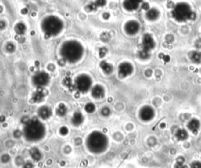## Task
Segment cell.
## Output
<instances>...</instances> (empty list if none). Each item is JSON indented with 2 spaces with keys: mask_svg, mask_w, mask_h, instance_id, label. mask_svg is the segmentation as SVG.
<instances>
[{
  "mask_svg": "<svg viewBox=\"0 0 201 168\" xmlns=\"http://www.w3.org/2000/svg\"><path fill=\"white\" fill-rule=\"evenodd\" d=\"M60 133L62 135H66L68 133V127H63L60 129Z\"/></svg>",
  "mask_w": 201,
  "mask_h": 168,
  "instance_id": "cell-32",
  "label": "cell"
},
{
  "mask_svg": "<svg viewBox=\"0 0 201 168\" xmlns=\"http://www.w3.org/2000/svg\"><path fill=\"white\" fill-rule=\"evenodd\" d=\"M159 15H160V13H159L158 9L152 8V9H149L146 13V17L149 20H155L158 18Z\"/></svg>",
  "mask_w": 201,
  "mask_h": 168,
  "instance_id": "cell-19",
  "label": "cell"
},
{
  "mask_svg": "<svg viewBox=\"0 0 201 168\" xmlns=\"http://www.w3.org/2000/svg\"><path fill=\"white\" fill-rule=\"evenodd\" d=\"M43 88H37V91L33 94L32 100L35 102H40L45 98V94L43 91Z\"/></svg>",
  "mask_w": 201,
  "mask_h": 168,
  "instance_id": "cell-18",
  "label": "cell"
},
{
  "mask_svg": "<svg viewBox=\"0 0 201 168\" xmlns=\"http://www.w3.org/2000/svg\"><path fill=\"white\" fill-rule=\"evenodd\" d=\"M191 59L193 62L199 63L201 61V54L199 52H192V54H191Z\"/></svg>",
  "mask_w": 201,
  "mask_h": 168,
  "instance_id": "cell-24",
  "label": "cell"
},
{
  "mask_svg": "<svg viewBox=\"0 0 201 168\" xmlns=\"http://www.w3.org/2000/svg\"><path fill=\"white\" fill-rule=\"evenodd\" d=\"M143 0H124L123 6L128 11H134L139 7Z\"/></svg>",
  "mask_w": 201,
  "mask_h": 168,
  "instance_id": "cell-13",
  "label": "cell"
},
{
  "mask_svg": "<svg viewBox=\"0 0 201 168\" xmlns=\"http://www.w3.org/2000/svg\"><path fill=\"white\" fill-rule=\"evenodd\" d=\"M6 49L9 52H13L15 50V46L13 43H8L7 46H6Z\"/></svg>",
  "mask_w": 201,
  "mask_h": 168,
  "instance_id": "cell-31",
  "label": "cell"
},
{
  "mask_svg": "<svg viewBox=\"0 0 201 168\" xmlns=\"http://www.w3.org/2000/svg\"><path fill=\"white\" fill-rule=\"evenodd\" d=\"M22 134L28 142H39L46 137V127L40 119H30L24 123Z\"/></svg>",
  "mask_w": 201,
  "mask_h": 168,
  "instance_id": "cell-1",
  "label": "cell"
},
{
  "mask_svg": "<svg viewBox=\"0 0 201 168\" xmlns=\"http://www.w3.org/2000/svg\"><path fill=\"white\" fill-rule=\"evenodd\" d=\"M50 81V75L46 72H39L32 77V83L36 88H44L49 85Z\"/></svg>",
  "mask_w": 201,
  "mask_h": 168,
  "instance_id": "cell-7",
  "label": "cell"
},
{
  "mask_svg": "<svg viewBox=\"0 0 201 168\" xmlns=\"http://www.w3.org/2000/svg\"><path fill=\"white\" fill-rule=\"evenodd\" d=\"M133 72V66L129 62H123L119 65L118 73L120 77L126 78L131 76Z\"/></svg>",
  "mask_w": 201,
  "mask_h": 168,
  "instance_id": "cell-8",
  "label": "cell"
},
{
  "mask_svg": "<svg viewBox=\"0 0 201 168\" xmlns=\"http://www.w3.org/2000/svg\"><path fill=\"white\" fill-rule=\"evenodd\" d=\"M91 94L94 99H102L105 95V88L102 85H99V84L94 86L91 90Z\"/></svg>",
  "mask_w": 201,
  "mask_h": 168,
  "instance_id": "cell-11",
  "label": "cell"
},
{
  "mask_svg": "<svg viewBox=\"0 0 201 168\" xmlns=\"http://www.w3.org/2000/svg\"><path fill=\"white\" fill-rule=\"evenodd\" d=\"M56 113L59 116L63 117L65 116V115L67 114V107L65 104H60L58 107H57V110H56Z\"/></svg>",
  "mask_w": 201,
  "mask_h": 168,
  "instance_id": "cell-22",
  "label": "cell"
},
{
  "mask_svg": "<svg viewBox=\"0 0 201 168\" xmlns=\"http://www.w3.org/2000/svg\"><path fill=\"white\" fill-rule=\"evenodd\" d=\"M60 55L65 61L70 64H74L83 58L84 55V48L79 41H66L61 45Z\"/></svg>",
  "mask_w": 201,
  "mask_h": 168,
  "instance_id": "cell-3",
  "label": "cell"
},
{
  "mask_svg": "<svg viewBox=\"0 0 201 168\" xmlns=\"http://www.w3.org/2000/svg\"><path fill=\"white\" fill-rule=\"evenodd\" d=\"M52 109L49 106L43 105L40 107L38 110V116L40 120H46L51 117L52 116Z\"/></svg>",
  "mask_w": 201,
  "mask_h": 168,
  "instance_id": "cell-14",
  "label": "cell"
},
{
  "mask_svg": "<svg viewBox=\"0 0 201 168\" xmlns=\"http://www.w3.org/2000/svg\"><path fill=\"white\" fill-rule=\"evenodd\" d=\"M160 57H162V59L163 60V61H166V62H168V61H170V57H169V56H167V55H164V54H160Z\"/></svg>",
  "mask_w": 201,
  "mask_h": 168,
  "instance_id": "cell-34",
  "label": "cell"
},
{
  "mask_svg": "<svg viewBox=\"0 0 201 168\" xmlns=\"http://www.w3.org/2000/svg\"><path fill=\"white\" fill-rule=\"evenodd\" d=\"M15 31L17 35H24L26 31V26L23 23H18L15 26Z\"/></svg>",
  "mask_w": 201,
  "mask_h": 168,
  "instance_id": "cell-21",
  "label": "cell"
},
{
  "mask_svg": "<svg viewBox=\"0 0 201 168\" xmlns=\"http://www.w3.org/2000/svg\"><path fill=\"white\" fill-rule=\"evenodd\" d=\"M139 56H140V57L142 58V59H147V58L149 57L150 53H148V52L141 50V51L139 52Z\"/></svg>",
  "mask_w": 201,
  "mask_h": 168,
  "instance_id": "cell-27",
  "label": "cell"
},
{
  "mask_svg": "<svg viewBox=\"0 0 201 168\" xmlns=\"http://www.w3.org/2000/svg\"><path fill=\"white\" fill-rule=\"evenodd\" d=\"M155 45V41H154L153 38L149 34H145V35L143 36L142 43V50H144V51L148 52V53H150V51L154 49Z\"/></svg>",
  "mask_w": 201,
  "mask_h": 168,
  "instance_id": "cell-9",
  "label": "cell"
},
{
  "mask_svg": "<svg viewBox=\"0 0 201 168\" xmlns=\"http://www.w3.org/2000/svg\"><path fill=\"white\" fill-rule=\"evenodd\" d=\"M172 15L174 18L179 22H184L187 20H193L196 17V14L191 10L190 6L185 2L178 3L174 7Z\"/></svg>",
  "mask_w": 201,
  "mask_h": 168,
  "instance_id": "cell-5",
  "label": "cell"
},
{
  "mask_svg": "<svg viewBox=\"0 0 201 168\" xmlns=\"http://www.w3.org/2000/svg\"><path fill=\"white\" fill-rule=\"evenodd\" d=\"M100 67H101V69L103 71L104 73L106 75L111 74V73L113 72V65L109 64V63H108L107 61H102V62L100 63Z\"/></svg>",
  "mask_w": 201,
  "mask_h": 168,
  "instance_id": "cell-17",
  "label": "cell"
},
{
  "mask_svg": "<svg viewBox=\"0 0 201 168\" xmlns=\"http://www.w3.org/2000/svg\"><path fill=\"white\" fill-rule=\"evenodd\" d=\"M191 168H201V163L199 161H195L191 164Z\"/></svg>",
  "mask_w": 201,
  "mask_h": 168,
  "instance_id": "cell-30",
  "label": "cell"
},
{
  "mask_svg": "<svg viewBox=\"0 0 201 168\" xmlns=\"http://www.w3.org/2000/svg\"><path fill=\"white\" fill-rule=\"evenodd\" d=\"M110 113H111L110 109H109L108 107H105L102 109V114L103 115V116H109Z\"/></svg>",
  "mask_w": 201,
  "mask_h": 168,
  "instance_id": "cell-29",
  "label": "cell"
},
{
  "mask_svg": "<svg viewBox=\"0 0 201 168\" xmlns=\"http://www.w3.org/2000/svg\"><path fill=\"white\" fill-rule=\"evenodd\" d=\"M31 158L34 159L35 161H38L42 158V154L39 152V149H37V148H33L32 151L31 152Z\"/></svg>",
  "mask_w": 201,
  "mask_h": 168,
  "instance_id": "cell-23",
  "label": "cell"
},
{
  "mask_svg": "<svg viewBox=\"0 0 201 168\" xmlns=\"http://www.w3.org/2000/svg\"><path fill=\"white\" fill-rule=\"evenodd\" d=\"M5 26H6L5 22L2 21V20H1V21H0V28H5Z\"/></svg>",
  "mask_w": 201,
  "mask_h": 168,
  "instance_id": "cell-35",
  "label": "cell"
},
{
  "mask_svg": "<svg viewBox=\"0 0 201 168\" xmlns=\"http://www.w3.org/2000/svg\"><path fill=\"white\" fill-rule=\"evenodd\" d=\"M84 109H85V111L87 112V113H93L94 111H95V109H96V107H95V105L93 103H87V105L84 107Z\"/></svg>",
  "mask_w": 201,
  "mask_h": 168,
  "instance_id": "cell-25",
  "label": "cell"
},
{
  "mask_svg": "<svg viewBox=\"0 0 201 168\" xmlns=\"http://www.w3.org/2000/svg\"><path fill=\"white\" fill-rule=\"evenodd\" d=\"M154 115H155L154 110L150 106H145V107H143L141 109L140 113H139L140 118L142 120H144V121H149V120H151L154 117Z\"/></svg>",
  "mask_w": 201,
  "mask_h": 168,
  "instance_id": "cell-10",
  "label": "cell"
},
{
  "mask_svg": "<svg viewBox=\"0 0 201 168\" xmlns=\"http://www.w3.org/2000/svg\"><path fill=\"white\" fill-rule=\"evenodd\" d=\"M200 127V123L196 119H192L188 122V128L190 131H192L193 134H196Z\"/></svg>",
  "mask_w": 201,
  "mask_h": 168,
  "instance_id": "cell-16",
  "label": "cell"
},
{
  "mask_svg": "<svg viewBox=\"0 0 201 168\" xmlns=\"http://www.w3.org/2000/svg\"><path fill=\"white\" fill-rule=\"evenodd\" d=\"M109 141L107 135L100 130H94L87 135L85 141L87 149L94 155H101L109 148Z\"/></svg>",
  "mask_w": 201,
  "mask_h": 168,
  "instance_id": "cell-2",
  "label": "cell"
},
{
  "mask_svg": "<svg viewBox=\"0 0 201 168\" xmlns=\"http://www.w3.org/2000/svg\"><path fill=\"white\" fill-rule=\"evenodd\" d=\"M84 122V116L81 112H76L71 118V123L74 127H79Z\"/></svg>",
  "mask_w": 201,
  "mask_h": 168,
  "instance_id": "cell-15",
  "label": "cell"
},
{
  "mask_svg": "<svg viewBox=\"0 0 201 168\" xmlns=\"http://www.w3.org/2000/svg\"><path fill=\"white\" fill-rule=\"evenodd\" d=\"M92 79L89 75L80 74L75 79L74 85L79 92L82 94H86L88 91H91L92 88Z\"/></svg>",
  "mask_w": 201,
  "mask_h": 168,
  "instance_id": "cell-6",
  "label": "cell"
},
{
  "mask_svg": "<svg viewBox=\"0 0 201 168\" xmlns=\"http://www.w3.org/2000/svg\"><path fill=\"white\" fill-rule=\"evenodd\" d=\"M174 168H185V166L184 165V159H181V158H179V159H178L177 163H176Z\"/></svg>",
  "mask_w": 201,
  "mask_h": 168,
  "instance_id": "cell-26",
  "label": "cell"
},
{
  "mask_svg": "<svg viewBox=\"0 0 201 168\" xmlns=\"http://www.w3.org/2000/svg\"><path fill=\"white\" fill-rule=\"evenodd\" d=\"M188 133H187V131L183 129H180L178 130L177 132L175 134V137L177 138V139L180 141H184L185 139L188 138Z\"/></svg>",
  "mask_w": 201,
  "mask_h": 168,
  "instance_id": "cell-20",
  "label": "cell"
},
{
  "mask_svg": "<svg viewBox=\"0 0 201 168\" xmlns=\"http://www.w3.org/2000/svg\"><path fill=\"white\" fill-rule=\"evenodd\" d=\"M142 9H144V10H149V4L148 3V2H142Z\"/></svg>",
  "mask_w": 201,
  "mask_h": 168,
  "instance_id": "cell-33",
  "label": "cell"
},
{
  "mask_svg": "<svg viewBox=\"0 0 201 168\" xmlns=\"http://www.w3.org/2000/svg\"><path fill=\"white\" fill-rule=\"evenodd\" d=\"M41 28L47 37L57 36L62 31L64 23L59 17L50 15L43 19L41 24Z\"/></svg>",
  "mask_w": 201,
  "mask_h": 168,
  "instance_id": "cell-4",
  "label": "cell"
},
{
  "mask_svg": "<svg viewBox=\"0 0 201 168\" xmlns=\"http://www.w3.org/2000/svg\"><path fill=\"white\" fill-rule=\"evenodd\" d=\"M125 31L128 35H135L140 29V25L136 20H130L125 24Z\"/></svg>",
  "mask_w": 201,
  "mask_h": 168,
  "instance_id": "cell-12",
  "label": "cell"
},
{
  "mask_svg": "<svg viewBox=\"0 0 201 168\" xmlns=\"http://www.w3.org/2000/svg\"><path fill=\"white\" fill-rule=\"evenodd\" d=\"M95 4V6L96 7H102V6H104L106 4V0H96L95 2H94Z\"/></svg>",
  "mask_w": 201,
  "mask_h": 168,
  "instance_id": "cell-28",
  "label": "cell"
}]
</instances>
